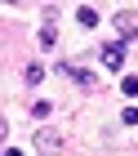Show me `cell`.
<instances>
[{
  "label": "cell",
  "instance_id": "obj_1",
  "mask_svg": "<svg viewBox=\"0 0 138 156\" xmlns=\"http://www.w3.org/2000/svg\"><path fill=\"white\" fill-rule=\"evenodd\" d=\"M36 152L40 156H58L62 152V134L58 129H36Z\"/></svg>",
  "mask_w": 138,
  "mask_h": 156
},
{
  "label": "cell",
  "instance_id": "obj_7",
  "mask_svg": "<svg viewBox=\"0 0 138 156\" xmlns=\"http://www.w3.org/2000/svg\"><path fill=\"white\" fill-rule=\"evenodd\" d=\"M27 80L40 85V80H45V67H40V62H31V67H27Z\"/></svg>",
  "mask_w": 138,
  "mask_h": 156
},
{
  "label": "cell",
  "instance_id": "obj_3",
  "mask_svg": "<svg viewBox=\"0 0 138 156\" xmlns=\"http://www.w3.org/2000/svg\"><path fill=\"white\" fill-rule=\"evenodd\" d=\"M116 31H120V40H138V13L134 9H120L116 13Z\"/></svg>",
  "mask_w": 138,
  "mask_h": 156
},
{
  "label": "cell",
  "instance_id": "obj_9",
  "mask_svg": "<svg viewBox=\"0 0 138 156\" xmlns=\"http://www.w3.org/2000/svg\"><path fill=\"white\" fill-rule=\"evenodd\" d=\"M120 125H138V107H125V112H120Z\"/></svg>",
  "mask_w": 138,
  "mask_h": 156
},
{
  "label": "cell",
  "instance_id": "obj_4",
  "mask_svg": "<svg viewBox=\"0 0 138 156\" xmlns=\"http://www.w3.org/2000/svg\"><path fill=\"white\" fill-rule=\"evenodd\" d=\"M76 23L80 27H98V9H94V5H80V9H76Z\"/></svg>",
  "mask_w": 138,
  "mask_h": 156
},
{
  "label": "cell",
  "instance_id": "obj_10",
  "mask_svg": "<svg viewBox=\"0 0 138 156\" xmlns=\"http://www.w3.org/2000/svg\"><path fill=\"white\" fill-rule=\"evenodd\" d=\"M0 156H23V152H18V147H5V152H0Z\"/></svg>",
  "mask_w": 138,
  "mask_h": 156
},
{
  "label": "cell",
  "instance_id": "obj_6",
  "mask_svg": "<svg viewBox=\"0 0 138 156\" xmlns=\"http://www.w3.org/2000/svg\"><path fill=\"white\" fill-rule=\"evenodd\" d=\"M120 89H125V98H138V76H125V80H120Z\"/></svg>",
  "mask_w": 138,
  "mask_h": 156
},
{
  "label": "cell",
  "instance_id": "obj_5",
  "mask_svg": "<svg viewBox=\"0 0 138 156\" xmlns=\"http://www.w3.org/2000/svg\"><path fill=\"white\" fill-rule=\"evenodd\" d=\"M58 45V31H54V23H45L40 27V49H54Z\"/></svg>",
  "mask_w": 138,
  "mask_h": 156
},
{
  "label": "cell",
  "instance_id": "obj_8",
  "mask_svg": "<svg viewBox=\"0 0 138 156\" xmlns=\"http://www.w3.org/2000/svg\"><path fill=\"white\" fill-rule=\"evenodd\" d=\"M49 112H54V107H49V103H31V116H36V120H45Z\"/></svg>",
  "mask_w": 138,
  "mask_h": 156
},
{
  "label": "cell",
  "instance_id": "obj_2",
  "mask_svg": "<svg viewBox=\"0 0 138 156\" xmlns=\"http://www.w3.org/2000/svg\"><path fill=\"white\" fill-rule=\"evenodd\" d=\"M98 58H103L107 72H120V67H125V40H111L107 49H98Z\"/></svg>",
  "mask_w": 138,
  "mask_h": 156
}]
</instances>
